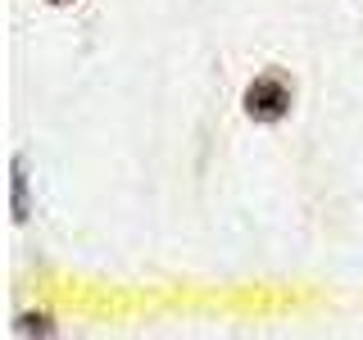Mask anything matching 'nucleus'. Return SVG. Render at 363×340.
Returning a JSON list of instances; mask_svg holds the SVG:
<instances>
[{
	"label": "nucleus",
	"mask_w": 363,
	"mask_h": 340,
	"mask_svg": "<svg viewBox=\"0 0 363 340\" xmlns=\"http://www.w3.org/2000/svg\"><path fill=\"white\" fill-rule=\"evenodd\" d=\"M286 109H291V86L281 77H255L245 86V113L250 118L277 123V118H286Z\"/></svg>",
	"instance_id": "obj_1"
},
{
	"label": "nucleus",
	"mask_w": 363,
	"mask_h": 340,
	"mask_svg": "<svg viewBox=\"0 0 363 340\" xmlns=\"http://www.w3.org/2000/svg\"><path fill=\"white\" fill-rule=\"evenodd\" d=\"M14 332H18V336H50V332H55V327H50V322H45V317H32V313H23V317H18V327H14Z\"/></svg>",
	"instance_id": "obj_3"
},
{
	"label": "nucleus",
	"mask_w": 363,
	"mask_h": 340,
	"mask_svg": "<svg viewBox=\"0 0 363 340\" xmlns=\"http://www.w3.org/2000/svg\"><path fill=\"white\" fill-rule=\"evenodd\" d=\"M45 5H73V0H45Z\"/></svg>",
	"instance_id": "obj_4"
},
{
	"label": "nucleus",
	"mask_w": 363,
	"mask_h": 340,
	"mask_svg": "<svg viewBox=\"0 0 363 340\" xmlns=\"http://www.w3.org/2000/svg\"><path fill=\"white\" fill-rule=\"evenodd\" d=\"M9 173H14V218L28 222L32 204H28V168H23V159L14 154V164H9Z\"/></svg>",
	"instance_id": "obj_2"
}]
</instances>
